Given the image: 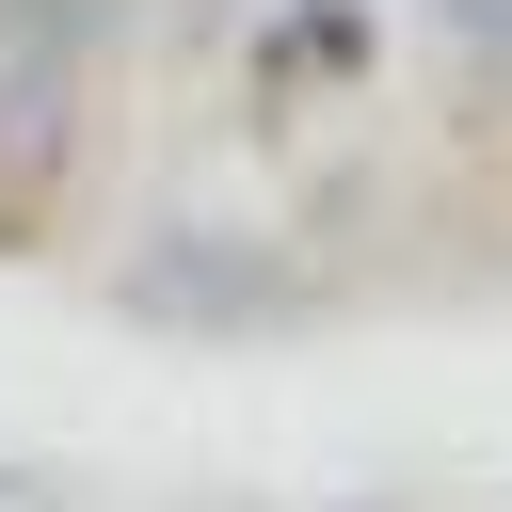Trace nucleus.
I'll list each match as a JSON object with an SVG mask.
<instances>
[{
  "mask_svg": "<svg viewBox=\"0 0 512 512\" xmlns=\"http://www.w3.org/2000/svg\"><path fill=\"white\" fill-rule=\"evenodd\" d=\"M224 32H304V16H336V0H208Z\"/></svg>",
  "mask_w": 512,
  "mask_h": 512,
  "instance_id": "1",
  "label": "nucleus"
}]
</instances>
